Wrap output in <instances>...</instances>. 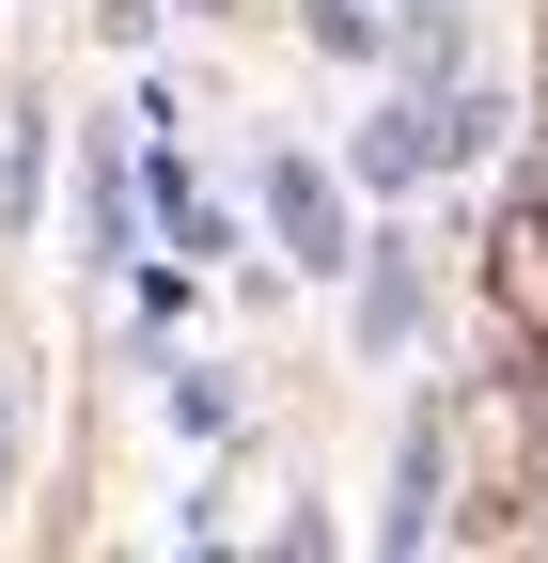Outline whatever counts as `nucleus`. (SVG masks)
<instances>
[{"label": "nucleus", "instance_id": "nucleus-1", "mask_svg": "<svg viewBox=\"0 0 548 563\" xmlns=\"http://www.w3.org/2000/svg\"><path fill=\"white\" fill-rule=\"evenodd\" d=\"M266 220H283L298 266H361V235H346V203H329V173H298V157L266 173Z\"/></svg>", "mask_w": 548, "mask_h": 563}, {"label": "nucleus", "instance_id": "nucleus-2", "mask_svg": "<svg viewBox=\"0 0 548 563\" xmlns=\"http://www.w3.org/2000/svg\"><path fill=\"white\" fill-rule=\"evenodd\" d=\"M424 329V266H407V235H361V344H407Z\"/></svg>", "mask_w": 548, "mask_h": 563}, {"label": "nucleus", "instance_id": "nucleus-3", "mask_svg": "<svg viewBox=\"0 0 548 563\" xmlns=\"http://www.w3.org/2000/svg\"><path fill=\"white\" fill-rule=\"evenodd\" d=\"M0 485H17V391H0Z\"/></svg>", "mask_w": 548, "mask_h": 563}]
</instances>
